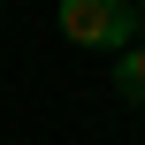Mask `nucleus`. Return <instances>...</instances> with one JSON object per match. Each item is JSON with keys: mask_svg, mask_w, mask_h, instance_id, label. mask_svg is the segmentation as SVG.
<instances>
[{"mask_svg": "<svg viewBox=\"0 0 145 145\" xmlns=\"http://www.w3.org/2000/svg\"><path fill=\"white\" fill-rule=\"evenodd\" d=\"M115 92H122V107L145 115V38H130V46L115 54Z\"/></svg>", "mask_w": 145, "mask_h": 145, "instance_id": "2", "label": "nucleus"}, {"mask_svg": "<svg viewBox=\"0 0 145 145\" xmlns=\"http://www.w3.org/2000/svg\"><path fill=\"white\" fill-rule=\"evenodd\" d=\"M61 38L92 46V54H122L138 38V8L130 0H61Z\"/></svg>", "mask_w": 145, "mask_h": 145, "instance_id": "1", "label": "nucleus"}, {"mask_svg": "<svg viewBox=\"0 0 145 145\" xmlns=\"http://www.w3.org/2000/svg\"><path fill=\"white\" fill-rule=\"evenodd\" d=\"M130 8H138V31H145V0H130Z\"/></svg>", "mask_w": 145, "mask_h": 145, "instance_id": "3", "label": "nucleus"}]
</instances>
